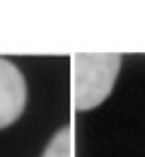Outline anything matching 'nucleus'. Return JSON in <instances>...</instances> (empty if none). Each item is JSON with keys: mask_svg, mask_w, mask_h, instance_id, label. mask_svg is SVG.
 I'll use <instances>...</instances> for the list:
<instances>
[{"mask_svg": "<svg viewBox=\"0 0 145 157\" xmlns=\"http://www.w3.org/2000/svg\"><path fill=\"white\" fill-rule=\"evenodd\" d=\"M27 102V84L20 68L0 57V130L18 121Z\"/></svg>", "mask_w": 145, "mask_h": 157, "instance_id": "f03ea898", "label": "nucleus"}, {"mask_svg": "<svg viewBox=\"0 0 145 157\" xmlns=\"http://www.w3.org/2000/svg\"><path fill=\"white\" fill-rule=\"evenodd\" d=\"M43 157H73V132H71V128L59 130L52 137V141L43 150Z\"/></svg>", "mask_w": 145, "mask_h": 157, "instance_id": "7ed1b4c3", "label": "nucleus"}, {"mask_svg": "<svg viewBox=\"0 0 145 157\" xmlns=\"http://www.w3.org/2000/svg\"><path fill=\"white\" fill-rule=\"evenodd\" d=\"M122 57L118 52H77L73 55V105L89 112L109 98L120 73Z\"/></svg>", "mask_w": 145, "mask_h": 157, "instance_id": "f257e3e1", "label": "nucleus"}]
</instances>
